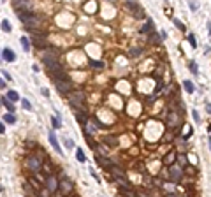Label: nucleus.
Listing matches in <instances>:
<instances>
[{"label":"nucleus","mask_w":211,"mask_h":197,"mask_svg":"<svg viewBox=\"0 0 211 197\" xmlns=\"http://www.w3.org/2000/svg\"><path fill=\"white\" fill-rule=\"evenodd\" d=\"M37 197H42V195H37Z\"/></svg>","instance_id":"obj_40"},{"label":"nucleus","mask_w":211,"mask_h":197,"mask_svg":"<svg viewBox=\"0 0 211 197\" xmlns=\"http://www.w3.org/2000/svg\"><path fill=\"white\" fill-rule=\"evenodd\" d=\"M65 146H67V148H74V143H72L70 139H65Z\"/></svg>","instance_id":"obj_33"},{"label":"nucleus","mask_w":211,"mask_h":197,"mask_svg":"<svg viewBox=\"0 0 211 197\" xmlns=\"http://www.w3.org/2000/svg\"><path fill=\"white\" fill-rule=\"evenodd\" d=\"M139 53H141V49H139V48H134V49H130V55H132V56H137Z\"/></svg>","instance_id":"obj_31"},{"label":"nucleus","mask_w":211,"mask_h":197,"mask_svg":"<svg viewBox=\"0 0 211 197\" xmlns=\"http://www.w3.org/2000/svg\"><path fill=\"white\" fill-rule=\"evenodd\" d=\"M137 195H139V197H148V194H146V192H139Z\"/></svg>","instance_id":"obj_38"},{"label":"nucleus","mask_w":211,"mask_h":197,"mask_svg":"<svg viewBox=\"0 0 211 197\" xmlns=\"http://www.w3.org/2000/svg\"><path fill=\"white\" fill-rule=\"evenodd\" d=\"M21 104H23V107H25V109H32L30 102H28V100H27V99H21Z\"/></svg>","instance_id":"obj_27"},{"label":"nucleus","mask_w":211,"mask_h":197,"mask_svg":"<svg viewBox=\"0 0 211 197\" xmlns=\"http://www.w3.org/2000/svg\"><path fill=\"white\" fill-rule=\"evenodd\" d=\"M174 157H178V155H174V153H169V155L165 157V160H164V162H165V164H171L172 160H174Z\"/></svg>","instance_id":"obj_25"},{"label":"nucleus","mask_w":211,"mask_h":197,"mask_svg":"<svg viewBox=\"0 0 211 197\" xmlns=\"http://www.w3.org/2000/svg\"><path fill=\"white\" fill-rule=\"evenodd\" d=\"M55 84H56V90L60 94H69L70 88H72L70 81H67V79H55Z\"/></svg>","instance_id":"obj_6"},{"label":"nucleus","mask_w":211,"mask_h":197,"mask_svg":"<svg viewBox=\"0 0 211 197\" xmlns=\"http://www.w3.org/2000/svg\"><path fill=\"white\" fill-rule=\"evenodd\" d=\"M74 116H76V120H78V122H79L81 125H86V116L83 114V111H78V109H76Z\"/></svg>","instance_id":"obj_14"},{"label":"nucleus","mask_w":211,"mask_h":197,"mask_svg":"<svg viewBox=\"0 0 211 197\" xmlns=\"http://www.w3.org/2000/svg\"><path fill=\"white\" fill-rule=\"evenodd\" d=\"M7 99L12 100V102H16V100H20V95H18V92H14V90H9L7 92Z\"/></svg>","instance_id":"obj_17"},{"label":"nucleus","mask_w":211,"mask_h":197,"mask_svg":"<svg viewBox=\"0 0 211 197\" xmlns=\"http://www.w3.org/2000/svg\"><path fill=\"white\" fill-rule=\"evenodd\" d=\"M4 122H7V123H16V116H14V114H5V116H4Z\"/></svg>","instance_id":"obj_21"},{"label":"nucleus","mask_w":211,"mask_h":197,"mask_svg":"<svg viewBox=\"0 0 211 197\" xmlns=\"http://www.w3.org/2000/svg\"><path fill=\"white\" fill-rule=\"evenodd\" d=\"M46 188H48L50 192H55V190L58 188V181H56V178L51 176V174L46 178Z\"/></svg>","instance_id":"obj_9"},{"label":"nucleus","mask_w":211,"mask_h":197,"mask_svg":"<svg viewBox=\"0 0 211 197\" xmlns=\"http://www.w3.org/2000/svg\"><path fill=\"white\" fill-rule=\"evenodd\" d=\"M190 65H192V72H193V74H197V72H199V71H197V65H195L193 62H192Z\"/></svg>","instance_id":"obj_34"},{"label":"nucleus","mask_w":211,"mask_h":197,"mask_svg":"<svg viewBox=\"0 0 211 197\" xmlns=\"http://www.w3.org/2000/svg\"><path fill=\"white\" fill-rule=\"evenodd\" d=\"M67 95H69V102L72 104L74 109H79V111L85 109V106H83V94L81 92H74V94H67Z\"/></svg>","instance_id":"obj_3"},{"label":"nucleus","mask_w":211,"mask_h":197,"mask_svg":"<svg viewBox=\"0 0 211 197\" xmlns=\"http://www.w3.org/2000/svg\"><path fill=\"white\" fill-rule=\"evenodd\" d=\"M174 25H176V27H178V28H180V30H185V25H183V23H181V21L174 20Z\"/></svg>","instance_id":"obj_30"},{"label":"nucleus","mask_w":211,"mask_h":197,"mask_svg":"<svg viewBox=\"0 0 211 197\" xmlns=\"http://www.w3.org/2000/svg\"><path fill=\"white\" fill-rule=\"evenodd\" d=\"M193 113V118H195V122H199V114H197V111H192Z\"/></svg>","instance_id":"obj_37"},{"label":"nucleus","mask_w":211,"mask_h":197,"mask_svg":"<svg viewBox=\"0 0 211 197\" xmlns=\"http://www.w3.org/2000/svg\"><path fill=\"white\" fill-rule=\"evenodd\" d=\"M104 143H107L109 146H116V137L109 135V137H106V139H104Z\"/></svg>","instance_id":"obj_22"},{"label":"nucleus","mask_w":211,"mask_h":197,"mask_svg":"<svg viewBox=\"0 0 211 197\" xmlns=\"http://www.w3.org/2000/svg\"><path fill=\"white\" fill-rule=\"evenodd\" d=\"M2 30H4V32H11V30H12V28H11V23L7 20L2 21Z\"/></svg>","instance_id":"obj_23"},{"label":"nucleus","mask_w":211,"mask_h":197,"mask_svg":"<svg viewBox=\"0 0 211 197\" xmlns=\"http://www.w3.org/2000/svg\"><path fill=\"white\" fill-rule=\"evenodd\" d=\"M188 42H190V46H192V48H195V46H197V42H195V37H193L192 33L188 35Z\"/></svg>","instance_id":"obj_26"},{"label":"nucleus","mask_w":211,"mask_h":197,"mask_svg":"<svg viewBox=\"0 0 211 197\" xmlns=\"http://www.w3.org/2000/svg\"><path fill=\"white\" fill-rule=\"evenodd\" d=\"M51 122H53V127H55V129H58V127H60V122H58V116H55V118H53Z\"/></svg>","instance_id":"obj_29"},{"label":"nucleus","mask_w":211,"mask_h":197,"mask_svg":"<svg viewBox=\"0 0 211 197\" xmlns=\"http://www.w3.org/2000/svg\"><path fill=\"white\" fill-rule=\"evenodd\" d=\"M18 18H20V21L28 28V30H34L37 25H39V18L34 14V12H18Z\"/></svg>","instance_id":"obj_1"},{"label":"nucleus","mask_w":211,"mask_h":197,"mask_svg":"<svg viewBox=\"0 0 211 197\" xmlns=\"http://www.w3.org/2000/svg\"><path fill=\"white\" fill-rule=\"evenodd\" d=\"M2 74H4V78H5L7 81H11V76H9V74H7V72H5V71H4V72H2Z\"/></svg>","instance_id":"obj_36"},{"label":"nucleus","mask_w":211,"mask_h":197,"mask_svg":"<svg viewBox=\"0 0 211 197\" xmlns=\"http://www.w3.org/2000/svg\"><path fill=\"white\" fill-rule=\"evenodd\" d=\"M32 41L37 48H48V42H46V35L39 30H34L32 32Z\"/></svg>","instance_id":"obj_4"},{"label":"nucleus","mask_w":211,"mask_h":197,"mask_svg":"<svg viewBox=\"0 0 211 197\" xmlns=\"http://www.w3.org/2000/svg\"><path fill=\"white\" fill-rule=\"evenodd\" d=\"M90 65H93V67H102L104 63H102V62H95V60H90Z\"/></svg>","instance_id":"obj_32"},{"label":"nucleus","mask_w":211,"mask_h":197,"mask_svg":"<svg viewBox=\"0 0 211 197\" xmlns=\"http://www.w3.org/2000/svg\"><path fill=\"white\" fill-rule=\"evenodd\" d=\"M21 44H23V49H25V51H30V42H28V39H27V37H21Z\"/></svg>","instance_id":"obj_20"},{"label":"nucleus","mask_w":211,"mask_h":197,"mask_svg":"<svg viewBox=\"0 0 211 197\" xmlns=\"http://www.w3.org/2000/svg\"><path fill=\"white\" fill-rule=\"evenodd\" d=\"M2 104H4V106L9 109L11 113H14V106H12V100H7V97H4V99H2Z\"/></svg>","instance_id":"obj_18"},{"label":"nucleus","mask_w":211,"mask_h":197,"mask_svg":"<svg viewBox=\"0 0 211 197\" xmlns=\"http://www.w3.org/2000/svg\"><path fill=\"white\" fill-rule=\"evenodd\" d=\"M120 194H123V195H127V197H137V194L130 187H120Z\"/></svg>","instance_id":"obj_13"},{"label":"nucleus","mask_w":211,"mask_h":197,"mask_svg":"<svg viewBox=\"0 0 211 197\" xmlns=\"http://www.w3.org/2000/svg\"><path fill=\"white\" fill-rule=\"evenodd\" d=\"M127 7H129V9L136 14V18H137V20H142V18H144V12H142V9H141L136 2H134V4H132V2H129V4H127Z\"/></svg>","instance_id":"obj_8"},{"label":"nucleus","mask_w":211,"mask_h":197,"mask_svg":"<svg viewBox=\"0 0 211 197\" xmlns=\"http://www.w3.org/2000/svg\"><path fill=\"white\" fill-rule=\"evenodd\" d=\"M183 84H185V90H187L188 94H193L195 86H193V83H192V81H183Z\"/></svg>","instance_id":"obj_19"},{"label":"nucleus","mask_w":211,"mask_h":197,"mask_svg":"<svg viewBox=\"0 0 211 197\" xmlns=\"http://www.w3.org/2000/svg\"><path fill=\"white\" fill-rule=\"evenodd\" d=\"M206 109H208V113L211 114V104H206Z\"/></svg>","instance_id":"obj_39"},{"label":"nucleus","mask_w":211,"mask_h":197,"mask_svg":"<svg viewBox=\"0 0 211 197\" xmlns=\"http://www.w3.org/2000/svg\"><path fill=\"white\" fill-rule=\"evenodd\" d=\"M12 5H14L16 12H30V11L34 9L32 0H14Z\"/></svg>","instance_id":"obj_2"},{"label":"nucleus","mask_w":211,"mask_h":197,"mask_svg":"<svg viewBox=\"0 0 211 197\" xmlns=\"http://www.w3.org/2000/svg\"><path fill=\"white\" fill-rule=\"evenodd\" d=\"M27 167L30 169V171H35V173H39L40 169H42V164H40V158L35 155H30L27 158Z\"/></svg>","instance_id":"obj_5"},{"label":"nucleus","mask_w":211,"mask_h":197,"mask_svg":"<svg viewBox=\"0 0 211 197\" xmlns=\"http://www.w3.org/2000/svg\"><path fill=\"white\" fill-rule=\"evenodd\" d=\"M48 137H50V143H51V146L58 151V153H62V148L58 146V141H56V137H55V134H53V130H50V134H48Z\"/></svg>","instance_id":"obj_12"},{"label":"nucleus","mask_w":211,"mask_h":197,"mask_svg":"<svg viewBox=\"0 0 211 197\" xmlns=\"http://www.w3.org/2000/svg\"><path fill=\"white\" fill-rule=\"evenodd\" d=\"M178 160H180L181 166H187V157L185 155H178Z\"/></svg>","instance_id":"obj_28"},{"label":"nucleus","mask_w":211,"mask_h":197,"mask_svg":"<svg viewBox=\"0 0 211 197\" xmlns=\"http://www.w3.org/2000/svg\"><path fill=\"white\" fill-rule=\"evenodd\" d=\"M141 32H142V33H151V32H153V23L148 20L146 23H144V27L141 28Z\"/></svg>","instance_id":"obj_16"},{"label":"nucleus","mask_w":211,"mask_h":197,"mask_svg":"<svg viewBox=\"0 0 211 197\" xmlns=\"http://www.w3.org/2000/svg\"><path fill=\"white\" fill-rule=\"evenodd\" d=\"M76 158L79 160V162H85V155H83V150L78 148V151H76Z\"/></svg>","instance_id":"obj_24"},{"label":"nucleus","mask_w":211,"mask_h":197,"mask_svg":"<svg viewBox=\"0 0 211 197\" xmlns=\"http://www.w3.org/2000/svg\"><path fill=\"white\" fill-rule=\"evenodd\" d=\"M60 188H62V192H63V194H70V192H72V188H74V183H72L70 180H62Z\"/></svg>","instance_id":"obj_10"},{"label":"nucleus","mask_w":211,"mask_h":197,"mask_svg":"<svg viewBox=\"0 0 211 197\" xmlns=\"http://www.w3.org/2000/svg\"><path fill=\"white\" fill-rule=\"evenodd\" d=\"M181 176H183V169L178 166H172L171 169H169V178H171V181H174V183H178L181 180Z\"/></svg>","instance_id":"obj_7"},{"label":"nucleus","mask_w":211,"mask_h":197,"mask_svg":"<svg viewBox=\"0 0 211 197\" xmlns=\"http://www.w3.org/2000/svg\"><path fill=\"white\" fill-rule=\"evenodd\" d=\"M2 58H4L5 62H14V60H16V56H14V51H12V49H7V48L2 51Z\"/></svg>","instance_id":"obj_11"},{"label":"nucleus","mask_w":211,"mask_h":197,"mask_svg":"<svg viewBox=\"0 0 211 197\" xmlns=\"http://www.w3.org/2000/svg\"><path fill=\"white\" fill-rule=\"evenodd\" d=\"M148 41L153 42V44H158V42L162 41V35H158V33H153V32H151L150 35H148Z\"/></svg>","instance_id":"obj_15"},{"label":"nucleus","mask_w":211,"mask_h":197,"mask_svg":"<svg viewBox=\"0 0 211 197\" xmlns=\"http://www.w3.org/2000/svg\"><path fill=\"white\" fill-rule=\"evenodd\" d=\"M42 95H44V97H50V90H46V88H42Z\"/></svg>","instance_id":"obj_35"}]
</instances>
